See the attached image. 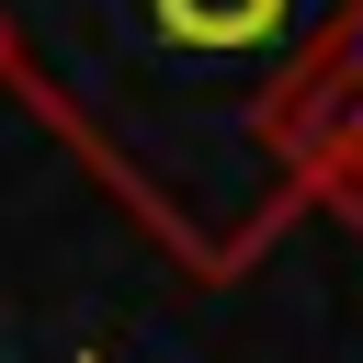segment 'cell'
Returning a JSON list of instances; mask_svg holds the SVG:
<instances>
[{
    "label": "cell",
    "instance_id": "6da1fadb",
    "mask_svg": "<svg viewBox=\"0 0 363 363\" xmlns=\"http://www.w3.org/2000/svg\"><path fill=\"white\" fill-rule=\"evenodd\" d=\"M261 147L284 159V182L329 216L363 227V11H329L261 91Z\"/></svg>",
    "mask_w": 363,
    "mask_h": 363
},
{
    "label": "cell",
    "instance_id": "3957f363",
    "mask_svg": "<svg viewBox=\"0 0 363 363\" xmlns=\"http://www.w3.org/2000/svg\"><path fill=\"white\" fill-rule=\"evenodd\" d=\"M0 68H11V23H0Z\"/></svg>",
    "mask_w": 363,
    "mask_h": 363
},
{
    "label": "cell",
    "instance_id": "7a4b0ae2",
    "mask_svg": "<svg viewBox=\"0 0 363 363\" xmlns=\"http://www.w3.org/2000/svg\"><path fill=\"white\" fill-rule=\"evenodd\" d=\"M147 11H159V34H182V45L238 57V45L284 34V11H295V0H147Z\"/></svg>",
    "mask_w": 363,
    "mask_h": 363
}]
</instances>
